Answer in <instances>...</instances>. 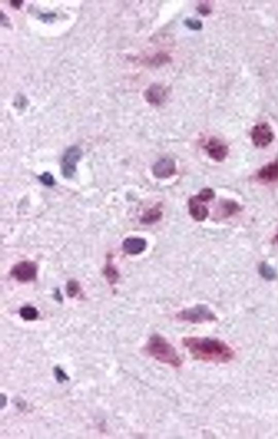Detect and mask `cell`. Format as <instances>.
<instances>
[{"instance_id": "cell-1", "label": "cell", "mask_w": 278, "mask_h": 439, "mask_svg": "<svg viewBox=\"0 0 278 439\" xmlns=\"http://www.w3.org/2000/svg\"><path fill=\"white\" fill-rule=\"evenodd\" d=\"M183 344L195 359L205 362L224 363L234 357V352L225 342L205 337H184Z\"/></svg>"}, {"instance_id": "cell-2", "label": "cell", "mask_w": 278, "mask_h": 439, "mask_svg": "<svg viewBox=\"0 0 278 439\" xmlns=\"http://www.w3.org/2000/svg\"><path fill=\"white\" fill-rule=\"evenodd\" d=\"M145 350L148 355L160 363L175 368L182 365L181 357L175 348L166 338L159 335L155 334L149 338Z\"/></svg>"}, {"instance_id": "cell-3", "label": "cell", "mask_w": 278, "mask_h": 439, "mask_svg": "<svg viewBox=\"0 0 278 439\" xmlns=\"http://www.w3.org/2000/svg\"><path fill=\"white\" fill-rule=\"evenodd\" d=\"M215 194L210 188H205L199 195L192 197L189 201V213L197 221H203L209 216V210L205 204L214 199Z\"/></svg>"}, {"instance_id": "cell-4", "label": "cell", "mask_w": 278, "mask_h": 439, "mask_svg": "<svg viewBox=\"0 0 278 439\" xmlns=\"http://www.w3.org/2000/svg\"><path fill=\"white\" fill-rule=\"evenodd\" d=\"M177 317L179 320L193 324H203L216 319L209 309L202 305L179 312Z\"/></svg>"}, {"instance_id": "cell-5", "label": "cell", "mask_w": 278, "mask_h": 439, "mask_svg": "<svg viewBox=\"0 0 278 439\" xmlns=\"http://www.w3.org/2000/svg\"><path fill=\"white\" fill-rule=\"evenodd\" d=\"M82 154V151L77 147H72L66 151L61 163L62 172L66 177L70 178L74 175Z\"/></svg>"}, {"instance_id": "cell-6", "label": "cell", "mask_w": 278, "mask_h": 439, "mask_svg": "<svg viewBox=\"0 0 278 439\" xmlns=\"http://www.w3.org/2000/svg\"><path fill=\"white\" fill-rule=\"evenodd\" d=\"M252 138L255 146L264 148L274 140V133L270 125L262 123L256 125L252 132Z\"/></svg>"}, {"instance_id": "cell-7", "label": "cell", "mask_w": 278, "mask_h": 439, "mask_svg": "<svg viewBox=\"0 0 278 439\" xmlns=\"http://www.w3.org/2000/svg\"><path fill=\"white\" fill-rule=\"evenodd\" d=\"M210 158L218 162L225 159L228 154V147L219 139L211 137L203 146Z\"/></svg>"}, {"instance_id": "cell-8", "label": "cell", "mask_w": 278, "mask_h": 439, "mask_svg": "<svg viewBox=\"0 0 278 439\" xmlns=\"http://www.w3.org/2000/svg\"><path fill=\"white\" fill-rule=\"evenodd\" d=\"M15 279L22 282L33 280L37 274V267L34 263L24 262L17 264L12 272Z\"/></svg>"}, {"instance_id": "cell-9", "label": "cell", "mask_w": 278, "mask_h": 439, "mask_svg": "<svg viewBox=\"0 0 278 439\" xmlns=\"http://www.w3.org/2000/svg\"><path fill=\"white\" fill-rule=\"evenodd\" d=\"M176 172L175 161L169 158L160 159L153 167L154 174L159 178H168L173 176Z\"/></svg>"}, {"instance_id": "cell-10", "label": "cell", "mask_w": 278, "mask_h": 439, "mask_svg": "<svg viewBox=\"0 0 278 439\" xmlns=\"http://www.w3.org/2000/svg\"><path fill=\"white\" fill-rule=\"evenodd\" d=\"M147 243L145 239L140 238H129L123 243V248L125 252L131 255H137L144 251Z\"/></svg>"}, {"instance_id": "cell-11", "label": "cell", "mask_w": 278, "mask_h": 439, "mask_svg": "<svg viewBox=\"0 0 278 439\" xmlns=\"http://www.w3.org/2000/svg\"><path fill=\"white\" fill-rule=\"evenodd\" d=\"M166 89L160 85H154L151 86L145 94L147 101L151 104L159 105L166 100Z\"/></svg>"}, {"instance_id": "cell-12", "label": "cell", "mask_w": 278, "mask_h": 439, "mask_svg": "<svg viewBox=\"0 0 278 439\" xmlns=\"http://www.w3.org/2000/svg\"><path fill=\"white\" fill-rule=\"evenodd\" d=\"M259 177L262 180L272 182L278 180V163H274L268 164L263 167L258 174Z\"/></svg>"}, {"instance_id": "cell-13", "label": "cell", "mask_w": 278, "mask_h": 439, "mask_svg": "<svg viewBox=\"0 0 278 439\" xmlns=\"http://www.w3.org/2000/svg\"><path fill=\"white\" fill-rule=\"evenodd\" d=\"M163 213L161 206L158 203L154 207L149 209L141 218V222L145 224H152L158 221L162 217Z\"/></svg>"}, {"instance_id": "cell-14", "label": "cell", "mask_w": 278, "mask_h": 439, "mask_svg": "<svg viewBox=\"0 0 278 439\" xmlns=\"http://www.w3.org/2000/svg\"><path fill=\"white\" fill-rule=\"evenodd\" d=\"M221 207L224 217L230 216L239 210V205L236 202L231 201L222 202Z\"/></svg>"}, {"instance_id": "cell-15", "label": "cell", "mask_w": 278, "mask_h": 439, "mask_svg": "<svg viewBox=\"0 0 278 439\" xmlns=\"http://www.w3.org/2000/svg\"><path fill=\"white\" fill-rule=\"evenodd\" d=\"M22 317L26 320H33L38 316V312L35 308L32 307H25L20 310Z\"/></svg>"}, {"instance_id": "cell-16", "label": "cell", "mask_w": 278, "mask_h": 439, "mask_svg": "<svg viewBox=\"0 0 278 439\" xmlns=\"http://www.w3.org/2000/svg\"><path fill=\"white\" fill-rule=\"evenodd\" d=\"M261 272L263 276L266 279H271L274 276L275 274L272 268L264 264L261 267Z\"/></svg>"}, {"instance_id": "cell-17", "label": "cell", "mask_w": 278, "mask_h": 439, "mask_svg": "<svg viewBox=\"0 0 278 439\" xmlns=\"http://www.w3.org/2000/svg\"><path fill=\"white\" fill-rule=\"evenodd\" d=\"M54 372H55L56 379L60 383H62L69 379L68 376L59 367H56L55 370H54Z\"/></svg>"}, {"instance_id": "cell-18", "label": "cell", "mask_w": 278, "mask_h": 439, "mask_svg": "<svg viewBox=\"0 0 278 439\" xmlns=\"http://www.w3.org/2000/svg\"><path fill=\"white\" fill-rule=\"evenodd\" d=\"M40 180L43 184L48 186H52L55 183L53 176L48 173H44L40 176Z\"/></svg>"}, {"instance_id": "cell-19", "label": "cell", "mask_w": 278, "mask_h": 439, "mask_svg": "<svg viewBox=\"0 0 278 439\" xmlns=\"http://www.w3.org/2000/svg\"><path fill=\"white\" fill-rule=\"evenodd\" d=\"M187 25H189L191 28L194 29H198L200 28L201 24L196 20H189L187 21Z\"/></svg>"}, {"instance_id": "cell-20", "label": "cell", "mask_w": 278, "mask_h": 439, "mask_svg": "<svg viewBox=\"0 0 278 439\" xmlns=\"http://www.w3.org/2000/svg\"><path fill=\"white\" fill-rule=\"evenodd\" d=\"M68 290H69V293L70 294H74L75 293H76L77 290V286L74 284V283H73L72 284L71 283L69 285V288Z\"/></svg>"}, {"instance_id": "cell-21", "label": "cell", "mask_w": 278, "mask_h": 439, "mask_svg": "<svg viewBox=\"0 0 278 439\" xmlns=\"http://www.w3.org/2000/svg\"><path fill=\"white\" fill-rule=\"evenodd\" d=\"M275 240L277 242V243H278V233H277V234L275 236Z\"/></svg>"}]
</instances>
